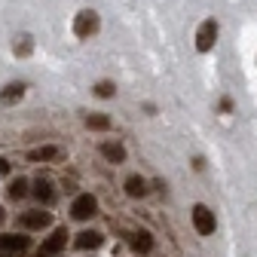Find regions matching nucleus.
<instances>
[{"label":"nucleus","mask_w":257,"mask_h":257,"mask_svg":"<svg viewBox=\"0 0 257 257\" xmlns=\"http://www.w3.org/2000/svg\"><path fill=\"white\" fill-rule=\"evenodd\" d=\"M43 257H55V254H43Z\"/></svg>","instance_id":"23"},{"label":"nucleus","mask_w":257,"mask_h":257,"mask_svg":"<svg viewBox=\"0 0 257 257\" xmlns=\"http://www.w3.org/2000/svg\"><path fill=\"white\" fill-rule=\"evenodd\" d=\"M113 122L107 113H86V128H92V132H107Z\"/></svg>","instance_id":"16"},{"label":"nucleus","mask_w":257,"mask_h":257,"mask_svg":"<svg viewBox=\"0 0 257 257\" xmlns=\"http://www.w3.org/2000/svg\"><path fill=\"white\" fill-rule=\"evenodd\" d=\"M4 217H7V214H4V208H0V223H4Z\"/></svg>","instance_id":"22"},{"label":"nucleus","mask_w":257,"mask_h":257,"mask_svg":"<svg viewBox=\"0 0 257 257\" xmlns=\"http://www.w3.org/2000/svg\"><path fill=\"white\" fill-rule=\"evenodd\" d=\"M101 156L107 159V163H113V166H119V163H125V147L119 144V141H101Z\"/></svg>","instance_id":"9"},{"label":"nucleus","mask_w":257,"mask_h":257,"mask_svg":"<svg viewBox=\"0 0 257 257\" xmlns=\"http://www.w3.org/2000/svg\"><path fill=\"white\" fill-rule=\"evenodd\" d=\"M31 239L28 236H16V233H7V236H0V248L10 251V254H19V251H28Z\"/></svg>","instance_id":"11"},{"label":"nucleus","mask_w":257,"mask_h":257,"mask_svg":"<svg viewBox=\"0 0 257 257\" xmlns=\"http://www.w3.org/2000/svg\"><path fill=\"white\" fill-rule=\"evenodd\" d=\"M31 52H34V37L31 34H16L13 37V55L16 58H28Z\"/></svg>","instance_id":"13"},{"label":"nucleus","mask_w":257,"mask_h":257,"mask_svg":"<svg viewBox=\"0 0 257 257\" xmlns=\"http://www.w3.org/2000/svg\"><path fill=\"white\" fill-rule=\"evenodd\" d=\"M31 193H34V199H37L40 205H52L55 196H58V193H55V184H52L49 178H37L34 187H31Z\"/></svg>","instance_id":"7"},{"label":"nucleus","mask_w":257,"mask_h":257,"mask_svg":"<svg viewBox=\"0 0 257 257\" xmlns=\"http://www.w3.org/2000/svg\"><path fill=\"white\" fill-rule=\"evenodd\" d=\"M7 193H10V199H25V196H28V181H25V178H16V181L7 187Z\"/></svg>","instance_id":"18"},{"label":"nucleus","mask_w":257,"mask_h":257,"mask_svg":"<svg viewBox=\"0 0 257 257\" xmlns=\"http://www.w3.org/2000/svg\"><path fill=\"white\" fill-rule=\"evenodd\" d=\"M71 28H74V37L77 40H92L101 31V16L95 13V10H80L74 16V25Z\"/></svg>","instance_id":"1"},{"label":"nucleus","mask_w":257,"mask_h":257,"mask_svg":"<svg viewBox=\"0 0 257 257\" xmlns=\"http://www.w3.org/2000/svg\"><path fill=\"white\" fill-rule=\"evenodd\" d=\"M190 217H193V227H196L199 236H214V230H217V217H214V211H211L208 205L196 202V205H193V211H190Z\"/></svg>","instance_id":"3"},{"label":"nucleus","mask_w":257,"mask_h":257,"mask_svg":"<svg viewBox=\"0 0 257 257\" xmlns=\"http://www.w3.org/2000/svg\"><path fill=\"white\" fill-rule=\"evenodd\" d=\"M95 214H98V199H95L92 193H80V196L71 202V217L89 220V217H95Z\"/></svg>","instance_id":"4"},{"label":"nucleus","mask_w":257,"mask_h":257,"mask_svg":"<svg viewBox=\"0 0 257 257\" xmlns=\"http://www.w3.org/2000/svg\"><path fill=\"white\" fill-rule=\"evenodd\" d=\"M92 92L98 95V98H113V95H116V83L113 80H98Z\"/></svg>","instance_id":"17"},{"label":"nucleus","mask_w":257,"mask_h":257,"mask_svg":"<svg viewBox=\"0 0 257 257\" xmlns=\"http://www.w3.org/2000/svg\"><path fill=\"white\" fill-rule=\"evenodd\" d=\"M7 172H10V163H7L4 156H0V175H7Z\"/></svg>","instance_id":"21"},{"label":"nucleus","mask_w":257,"mask_h":257,"mask_svg":"<svg viewBox=\"0 0 257 257\" xmlns=\"http://www.w3.org/2000/svg\"><path fill=\"white\" fill-rule=\"evenodd\" d=\"M25 92H28V83L25 80H16V83H7L4 89H0V104L4 107H13L25 98Z\"/></svg>","instance_id":"6"},{"label":"nucleus","mask_w":257,"mask_h":257,"mask_svg":"<svg viewBox=\"0 0 257 257\" xmlns=\"http://www.w3.org/2000/svg\"><path fill=\"white\" fill-rule=\"evenodd\" d=\"M217 110H220V113H233V98H230V95H223V98H220Z\"/></svg>","instance_id":"19"},{"label":"nucleus","mask_w":257,"mask_h":257,"mask_svg":"<svg viewBox=\"0 0 257 257\" xmlns=\"http://www.w3.org/2000/svg\"><path fill=\"white\" fill-rule=\"evenodd\" d=\"M128 245H132L135 254H150V251H153V236H150L147 230H138V233L128 236Z\"/></svg>","instance_id":"12"},{"label":"nucleus","mask_w":257,"mask_h":257,"mask_svg":"<svg viewBox=\"0 0 257 257\" xmlns=\"http://www.w3.org/2000/svg\"><path fill=\"white\" fill-rule=\"evenodd\" d=\"M61 156H64L61 147H37V150H31V153H28L31 163H49V159H61Z\"/></svg>","instance_id":"15"},{"label":"nucleus","mask_w":257,"mask_h":257,"mask_svg":"<svg viewBox=\"0 0 257 257\" xmlns=\"http://www.w3.org/2000/svg\"><path fill=\"white\" fill-rule=\"evenodd\" d=\"M217 34H220V25H217V19H202L199 22V28H196V52L199 55H205V52H211L214 49V43H217Z\"/></svg>","instance_id":"2"},{"label":"nucleus","mask_w":257,"mask_h":257,"mask_svg":"<svg viewBox=\"0 0 257 257\" xmlns=\"http://www.w3.org/2000/svg\"><path fill=\"white\" fill-rule=\"evenodd\" d=\"M49 223H52V214L49 211H40V208L19 214V227H25V230H46Z\"/></svg>","instance_id":"5"},{"label":"nucleus","mask_w":257,"mask_h":257,"mask_svg":"<svg viewBox=\"0 0 257 257\" xmlns=\"http://www.w3.org/2000/svg\"><path fill=\"white\" fill-rule=\"evenodd\" d=\"M193 169H196V172H205V159L196 156V159H193Z\"/></svg>","instance_id":"20"},{"label":"nucleus","mask_w":257,"mask_h":257,"mask_svg":"<svg viewBox=\"0 0 257 257\" xmlns=\"http://www.w3.org/2000/svg\"><path fill=\"white\" fill-rule=\"evenodd\" d=\"M147 193H150V187H147V181H144L141 175L125 178V196H128V199H144Z\"/></svg>","instance_id":"10"},{"label":"nucleus","mask_w":257,"mask_h":257,"mask_svg":"<svg viewBox=\"0 0 257 257\" xmlns=\"http://www.w3.org/2000/svg\"><path fill=\"white\" fill-rule=\"evenodd\" d=\"M68 230H64V227H58V230H52V236L40 245V251L43 254H58V251H64V245H68Z\"/></svg>","instance_id":"8"},{"label":"nucleus","mask_w":257,"mask_h":257,"mask_svg":"<svg viewBox=\"0 0 257 257\" xmlns=\"http://www.w3.org/2000/svg\"><path fill=\"white\" fill-rule=\"evenodd\" d=\"M101 242H104V236H101L98 230H86V233H80V236H77V242H74V245H77L80 251H92V248H98Z\"/></svg>","instance_id":"14"}]
</instances>
